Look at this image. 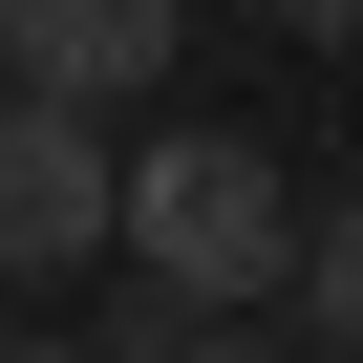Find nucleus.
<instances>
[{
  "label": "nucleus",
  "instance_id": "nucleus-3",
  "mask_svg": "<svg viewBox=\"0 0 363 363\" xmlns=\"http://www.w3.org/2000/svg\"><path fill=\"white\" fill-rule=\"evenodd\" d=\"M171 43H193V0H0V86L43 107H128L171 86Z\"/></svg>",
  "mask_w": 363,
  "mask_h": 363
},
{
  "label": "nucleus",
  "instance_id": "nucleus-1",
  "mask_svg": "<svg viewBox=\"0 0 363 363\" xmlns=\"http://www.w3.org/2000/svg\"><path fill=\"white\" fill-rule=\"evenodd\" d=\"M299 257H320V214L278 193L257 128H171V150H128V278L257 320V299H299Z\"/></svg>",
  "mask_w": 363,
  "mask_h": 363
},
{
  "label": "nucleus",
  "instance_id": "nucleus-2",
  "mask_svg": "<svg viewBox=\"0 0 363 363\" xmlns=\"http://www.w3.org/2000/svg\"><path fill=\"white\" fill-rule=\"evenodd\" d=\"M86 257H128V150H107V107L0 86V278H86Z\"/></svg>",
  "mask_w": 363,
  "mask_h": 363
},
{
  "label": "nucleus",
  "instance_id": "nucleus-5",
  "mask_svg": "<svg viewBox=\"0 0 363 363\" xmlns=\"http://www.w3.org/2000/svg\"><path fill=\"white\" fill-rule=\"evenodd\" d=\"M257 22H278V43H363V0H257Z\"/></svg>",
  "mask_w": 363,
  "mask_h": 363
},
{
  "label": "nucleus",
  "instance_id": "nucleus-4",
  "mask_svg": "<svg viewBox=\"0 0 363 363\" xmlns=\"http://www.w3.org/2000/svg\"><path fill=\"white\" fill-rule=\"evenodd\" d=\"M299 320H320V363H363V171L320 193V257H299Z\"/></svg>",
  "mask_w": 363,
  "mask_h": 363
},
{
  "label": "nucleus",
  "instance_id": "nucleus-6",
  "mask_svg": "<svg viewBox=\"0 0 363 363\" xmlns=\"http://www.w3.org/2000/svg\"><path fill=\"white\" fill-rule=\"evenodd\" d=\"M171 363H299V342H257V320H193V342H171Z\"/></svg>",
  "mask_w": 363,
  "mask_h": 363
}]
</instances>
